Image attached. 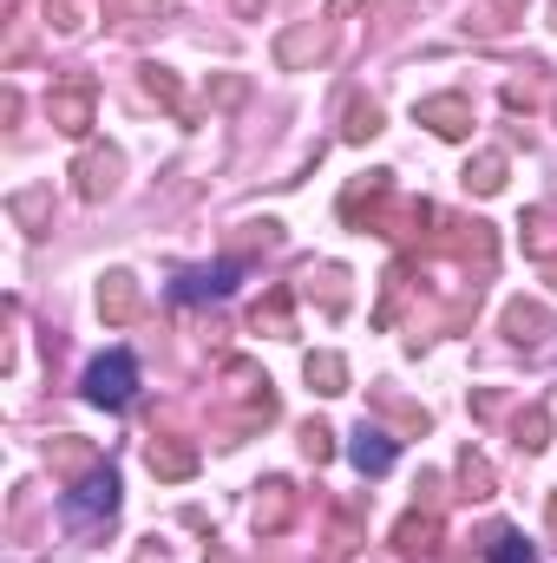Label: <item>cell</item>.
<instances>
[{
  "label": "cell",
  "instance_id": "obj_6",
  "mask_svg": "<svg viewBox=\"0 0 557 563\" xmlns=\"http://www.w3.org/2000/svg\"><path fill=\"white\" fill-rule=\"evenodd\" d=\"M99 308H106L112 321H125V314L139 308V295H132V276H106V288H99Z\"/></svg>",
  "mask_w": 557,
  "mask_h": 563
},
{
  "label": "cell",
  "instance_id": "obj_1",
  "mask_svg": "<svg viewBox=\"0 0 557 563\" xmlns=\"http://www.w3.org/2000/svg\"><path fill=\"white\" fill-rule=\"evenodd\" d=\"M132 394H139V361L125 354V347H112V354H99L92 367H86V400L92 407H132Z\"/></svg>",
  "mask_w": 557,
  "mask_h": 563
},
{
  "label": "cell",
  "instance_id": "obj_4",
  "mask_svg": "<svg viewBox=\"0 0 557 563\" xmlns=\"http://www.w3.org/2000/svg\"><path fill=\"white\" fill-rule=\"evenodd\" d=\"M394 452H401V445H394L381 426H354V445H348V459H354L361 472H387V465H394Z\"/></svg>",
  "mask_w": 557,
  "mask_h": 563
},
{
  "label": "cell",
  "instance_id": "obj_10",
  "mask_svg": "<svg viewBox=\"0 0 557 563\" xmlns=\"http://www.w3.org/2000/svg\"><path fill=\"white\" fill-rule=\"evenodd\" d=\"M433 538H439L433 518H407V525H401V551H407V558H414V551H433Z\"/></svg>",
  "mask_w": 557,
  "mask_h": 563
},
{
  "label": "cell",
  "instance_id": "obj_5",
  "mask_svg": "<svg viewBox=\"0 0 557 563\" xmlns=\"http://www.w3.org/2000/svg\"><path fill=\"white\" fill-rule=\"evenodd\" d=\"M419 125H433L439 139H466V132H472V112H466L459 99H426V106H419Z\"/></svg>",
  "mask_w": 557,
  "mask_h": 563
},
{
  "label": "cell",
  "instance_id": "obj_8",
  "mask_svg": "<svg viewBox=\"0 0 557 563\" xmlns=\"http://www.w3.org/2000/svg\"><path fill=\"white\" fill-rule=\"evenodd\" d=\"M308 380H321L315 394H341V380H348V367H341L335 354H315V361H308Z\"/></svg>",
  "mask_w": 557,
  "mask_h": 563
},
{
  "label": "cell",
  "instance_id": "obj_11",
  "mask_svg": "<svg viewBox=\"0 0 557 563\" xmlns=\"http://www.w3.org/2000/svg\"><path fill=\"white\" fill-rule=\"evenodd\" d=\"M112 170H119L112 157H86V197H106L112 190Z\"/></svg>",
  "mask_w": 557,
  "mask_h": 563
},
{
  "label": "cell",
  "instance_id": "obj_13",
  "mask_svg": "<svg viewBox=\"0 0 557 563\" xmlns=\"http://www.w3.org/2000/svg\"><path fill=\"white\" fill-rule=\"evenodd\" d=\"M538 328H545L538 308H512V341H538Z\"/></svg>",
  "mask_w": 557,
  "mask_h": 563
},
{
  "label": "cell",
  "instance_id": "obj_9",
  "mask_svg": "<svg viewBox=\"0 0 557 563\" xmlns=\"http://www.w3.org/2000/svg\"><path fill=\"white\" fill-rule=\"evenodd\" d=\"M492 563H538V551H532L518 531H499V538H492Z\"/></svg>",
  "mask_w": 557,
  "mask_h": 563
},
{
  "label": "cell",
  "instance_id": "obj_2",
  "mask_svg": "<svg viewBox=\"0 0 557 563\" xmlns=\"http://www.w3.org/2000/svg\"><path fill=\"white\" fill-rule=\"evenodd\" d=\"M119 511V478L99 465L79 492H66V518H112Z\"/></svg>",
  "mask_w": 557,
  "mask_h": 563
},
{
  "label": "cell",
  "instance_id": "obj_7",
  "mask_svg": "<svg viewBox=\"0 0 557 563\" xmlns=\"http://www.w3.org/2000/svg\"><path fill=\"white\" fill-rule=\"evenodd\" d=\"M53 119H59V132H86V119H92L86 92H59V99H53Z\"/></svg>",
  "mask_w": 557,
  "mask_h": 563
},
{
  "label": "cell",
  "instance_id": "obj_12",
  "mask_svg": "<svg viewBox=\"0 0 557 563\" xmlns=\"http://www.w3.org/2000/svg\"><path fill=\"white\" fill-rule=\"evenodd\" d=\"M151 472H164V478H184V472H190V452H171V445H151Z\"/></svg>",
  "mask_w": 557,
  "mask_h": 563
},
{
  "label": "cell",
  "instance_id": "obj_15",
  "mask_svg": "<svg viewBox=\"0 0 557 563\" xmlns=\"http://www.w3.org/2000/svg\"><path fill=\"white\" fill-rule=\"evenodd\" d=\"M518 439H525V445H545V413H532V420L518 426Z\"/></svg>",
  "mask_w": 557,
  "mask_h": 563
},
{
  "label": "cell",
  "instance_id": "obj_3",
  "mask_svg": "<svg viewBox=\"0 0 557 563\" xmlns=\"http://www.w3.org/2000/svg\"><path fill=\"white\" fill-rule=\"evenodd\" d=\"M230 288H237V263H217V269L177 276V301H217V295H230Z\"/></svg>",
  "mask_w": 557,
  "mask_h": 563
},
{
  "label": "cell",
  "instance_id": "obj_14",
  "mask_svg": "<svg viewBox=\"0 0 557 563\" xmlns=\"http://www.w3.org/2000/svg\"><path fill=\"white\" fill-rule=\"evenodd\" d=\"M302 445H308V459H328V432H321V426H308Z\"/></svg>",
  "mask_w": 557,
  "mask_h": 563
}]
</instances>
